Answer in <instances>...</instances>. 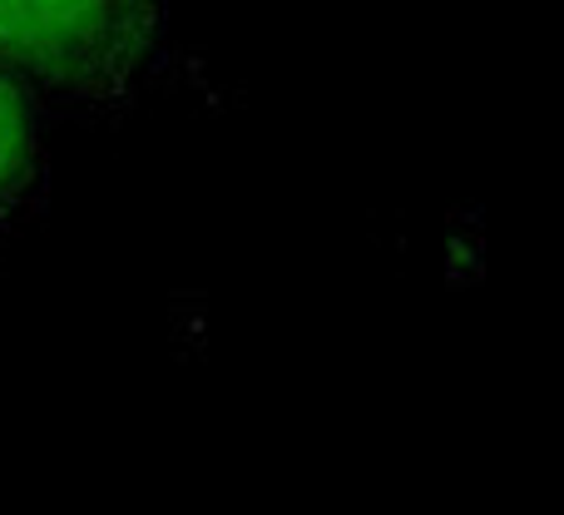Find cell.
<instances>
[{"instance_id": "obj_2", "label": "cell", "mask_w": 564, "mask_h": 515, "mask_svg": "<svg viewBox=\"0 0 564 515\" xmlns=\"http://www.w3.org/2000/svg\"><path fill=\"white\" fill-rule=\"evenodd\" d=\"M50 109L0 69V248L40 218L50 199Z\"/></svg>"}, {"instance_id": "obj_1", "label": "cell", "mask_w": 564, "mask_h": 515, "mask_svg": "<svg viewBox=\"0 0 564 515\" xmlns=\"http://www.w3.org/2000/svg\"><path fill=\"white\" fill-rule=\"evenodd\" d=\"M174 65V0H0V69L50 115L124 119Z\"/></svg>"}]
</instances>
